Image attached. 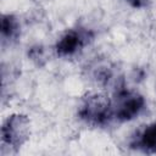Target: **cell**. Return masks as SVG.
<instances>
[{"mask_svg": "<svg viewBox=\"0 0 156 156\" xmlns=\"http://www.w3.org/2000/svg\"><path fill=\"white\" fill-rule=\"evenodd\" d=\"M126 1L135 9H143V7H146L151 0H126Z\"/></svg>", "mask_w": 156, "mask_h": 156, "instance_id": "9", "label": "cell"}, {"mask_svg": "<svg viewBox=\"0 0 156 156\" xmlns=\"http://www.w3.org/2000/svg\"><path fill=\"white\" fill-rule=\"evenodd\" d=\"M113 119L118 122H128L136 118L145 108V99L135 90L119 87L115 90L111 99Z\"/></svg>", "mask_w": 156, "mask_h": 156, "instance_id": "3", "label": "cell"}, {"mask_svg": "<svg viewBox=\"0 0 156 156\" xmlns=\"http://www.w3.org/2000/svg\"><path fill=\"white\" fill-rule=\"evenodd\" d=\"M21 33V24L18 18L11 13H4L1 16V43L12 44L17 40Z\"/></svg>", "mask_w": 156, "mask_h": 156, "instance_id": "7", "label": "cell"}, {"mask_svg": "<svg viewBox=\"0 0 156 156\" xmlns=\"http://www.w3.org/2000/svg\"><path fill=\"white\" fill-rule=\"evenodd\" d=\"M91 77L95 83L101 87H113L115 90L123 87V84L119 83V76L108 62H96L91 66Z\"/></svg>", "mask_w": 156, "mask_h": 156, "instance_id": "5", "label": "cell"}, {"mask_svg": "<svg viewBox=\"0 0 156 156\" xmlns=\"http://www.w3.org/2000/svg\"><path fill=\"white\" fill-rule=\"evenodd\" d=\"M29 135L30 121L28 116L22 113H13L9 116L1 127V151L7 149L9 154L17 152L27 143Z\"/></svg>", "mask_w": 156, "mask_h": 156, "instance_id": "2", "label": "cell"}, {"mask_svg": "<svg viewBox=\"0 0 156 156\" xmlns=\"http://www.w3.org/2000/svg\"><path fill=\"white\" fill-rule=\"evenodd\" d=\"M28 57L34 62V65L37 66H44L46 62V51L41 45H35L32 46L28 50Z\"/></svg>", "mask_w": 156, "mask_h": 156, "instance_id": "8", "label": "cell"}, {"mask_svg": "<svg viewBox=\"0 0 156 156\" xmlns=\"http://www.w3.org/2000/svg\"><path fill=\"white\" fill-rule=\"evenodd\" d=\"M94 40V33L87 28L68 29L55 45V52L58 57H72L80 52L87 45Z\"/></svg>", "mask_w": 156, "mask_h": 156, "instance_id": "4", "label": "cell"}, {"mask_svg": "<svg viewBox=\"0 0 156 156\" xmlns=\"http://www.w3.org/2000/svg\"><path fill=\"white\" fill-rule=\"evenodd\" d=\"M78 117L91 127H105L113 119L112 102L101 93L85 95L78 107Z\"/></svg>", "mask_w": 156, "mask_h": 156, "instance_id": "1", "label": "cell"}, {"mask_svg": "<svg viewBox=\"0 0 156 156\" xmlns=\"http://www.w3.org/2000/svg\"><path fill=\"white\" fill-rule=\"evenodd\" d=\"M130 147L144 154H156V122L145 126L130 141Z\"/></svg>", "mask_w": 156, "mask_h": 156, "instance_id": "6", "label": "cell"}]
</instances>
